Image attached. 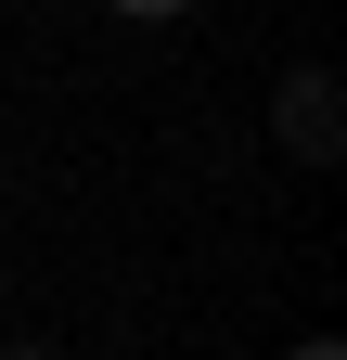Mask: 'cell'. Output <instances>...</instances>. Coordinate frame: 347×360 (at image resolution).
I'll return each instance as SVG.
<instances>
[{
	"mask_svg": "<svg viewBox=\"0 0 347 360\" xmlns=\"http://www.w3.org/2000/svg\"><path fill=\"white\" fill-rule=\"evenodd\" d=\"M270 129H283V155H296V167H347V103H334V77H322V65H296V77H283Z\"/></svg>",
	"mask_w": 347,
	"mask_h": 360,
	"instance_id": "obj_1",
	"label": "cell"
},
{
	"mask_svg": "<svg viewBox=\"0 0 347 360\" xmlns=\"http://www.w3.org/2000/svg\"><path fill=\"white\" fill-rule=\"evenodd\" d=\"M116 13H142V26H167V13H193V0H116Z\"/></svg>",
	"mask_w": 347,
	"mask_h": 360,
	"instance_id": "obj_2",
	"label": "cell"
}]
</instances>
